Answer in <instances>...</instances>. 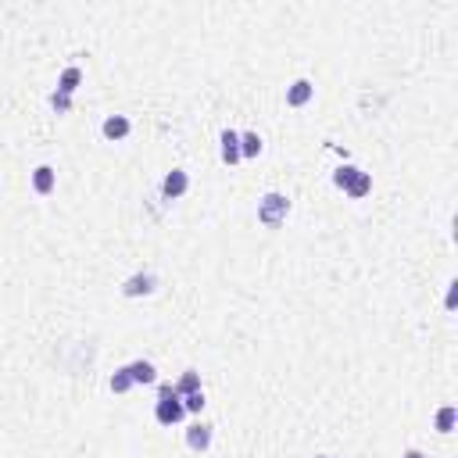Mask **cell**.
I'll list each match as a JSON object with an SVG mask.
<instances>
[{
    "instance_id": "cell-1",
    "label": "cell",
    "mask_w": 458,
    "mask_h": 458,
    "mask_svg": "<svg viewBox=\"0 0 458 458\" xmlns=\"http://www.w3.org/2000/svg\"><path fill=\"white\" fill-rule=\"evenodd\" d=\"M154 419L161 426H175L186 419V408H183V397L175 394L172 383H158V401H154Z\"/></svg>"
},
{
    "instance_id": "cell-2",
    "label": "cell",
    "mask_w": 458,
    "mask_h": 458,
    "mask_svg": "<svg viewBox=\"0 0 458 458\" xmlns=\"http://www.w3.org/2000/svg\"><path fill=\"white\" fill-rule=\"evenodd\" d=\"M287 215H290V197H287V193L269 190V193L258 200V222H262L265 229H280V225L287 222Z\"/></svg>"
},
{
    "instance_id": "cell-3",
    "label": "cell",
    "mask_w": 458,
    "mask_h": 458,
    "mask_svg": "<svg viewBox=\"0 0 458 458\" xmlns=\"http://www.w3.org/2000/svg\"><path fill=\"white\" fill-rule=\"evenodd\" d=\"M158 290V276L154 273H133L129 280H122V297H147Z\"/></svg>"
},
{
    "instance_id": "cell-4",
    "label": "cell",
    "mask_w": 458,
    "mask_h": 458,
    "mask_svg": "<svg viewBox=\"0 0 458 458\" xmlns=\"http://www.w3.org/2000/svg\"><path fill=\"white\" fill-rule=\"evenodd\" d=\"M186 190H190V172H186V168H172V172L161 179V197H165V200H179Z\"/></svg>"
},
{
    "instance_id": "cell-5",
    "label": "cell",
    "mask_w": 458,
    "mask_h": 458,
    "mask_svg": "<svg viewBox=\"0 0 458 458\" xmlns=\"http://www.w3.org/2000/svg\"><path fill=\"white\" fill-rule=\"evenodd\" d=\"M218 154H222V161L233 168L237 161H244L240 158V133L237 129H222V136H218Z\"/></svg>"
},
{
    "instance_id": "cell-6",
    "label": "cell",
    "mask_w": 458,
    "mask_h": 458,
    "mask_svg": "<svg viewBox=\"0 0 458 458\" xmlns=\"http://www.w3.org/2000/svg\"><path fill=\"white\" fill-rule=\"evenodd\" d=\"M101 133H104V140L118 143V140H126V136L133 133V122H129L126 115H108V118L101 122Z\"/></svg>"
},
{
    "instance_id": "cell-7",
    "label": "cell",
    "mask_w": 458,
    "mask_h": 458,
    "mask_svg": "<svg viewBox=\"0 0 458 458\" xmlns=\"http://www.w3.org/2000/svg\"><path fill=\"white\" fill-rule=\"evenodd\" d=\"M186 447L204 454V451L211 447V426H208V422H200V419H197V422H190V426H186Z\"/></svg>"
},
{
    "instance_id": "cell-8",
    "label": "cell",
    "mask_w": 458,
    "mask_h": 458,
    "mask_svg": "<svg viewBox=\"0 0 458 458\" xmlns=\"http://www.w3.org/2000/svg\"><path fill=\"white\" fill-rule=\"evenodd\" d=\"M312 97H315V83H312V79H294V83L287 86V104H290V108H305Z\"/></svg>"
},
{
    "instance_id": "cell-9",
    "label": "cell",
    "mask_w": 458,
    "mask_h": 458,
    "mask_svg": "<svg viewBox=\"0 0 458 458\" xmlns=\"http://www.w3.org/2000/svg\"><path fill=\"white\" fill-rule=\"evenodd\" d=\"M54 186H58V172H54V165H36V168H33V190H36L40 197H51V193H54Z\"/></svg>"
},
{
    "instance_id": "cell-10",
    "label": "cell",
    "mask_w": 458,
    "mask_h": 458,
    "mask_svg": "<svg viewBox=\"0 0 458 458\" xmlns=\"http://www.w3.org/2000/svg\"><path fill=\"white\" fill-rule=\"evenodd\" d=\"M126 372L133 376V387H136V383H158V369H154V362H147V358L129 362V365H126Z\"/></svg>"
},
{
    "instance_id": "cell-11",
    "label": "cell",
    "mask_w": 458,
    "mask_h": 458,
    "mask_svg": "<svg viewBox=\"0 0 458 458\" xmlns=\"http://www.w3.org/2000/svg\"><path fill=\"white\" fill-rule=\"evenodd\" d=\"M83 86V68L79 65H68V68H61V76H58V93H76Z\"/></svg>"
},
{
    "instance_id": "cell-12",
    "label": "cell",
    "mask_w": 458,
    "mask_h": 458,
    "mask_svg": "<svg viewBox=\"0 0 458 458\" xmlns=\"http://www.w3.org/2000/svg\"><path fill=\"white\" fill-rule=\"evenodd\" d=\"M454 422H458V408H454V404H444V408H437V415H433V426H437V433H454Z\"/></svg>"
},
{
    "instance_id": "cell-13",
    "label": "cell",
    "mask_w": 458,
    "mask_h": 458,
    "mask_svg": "<svg viewBox=\"0 0 458 458\" xmlns=\"http://www.w3.org/2000/svg\"><path fill=\"white\" fill-rule=\"evenodd\" d=\"M265 151V143H262V136L258 133H240V158H258Z\"/></svg>"
},
{
    "instance_id": "cell-14",
    "label": "cell",
    "mask_w": 458,
    "mask_h": 458,
    "mask_svg": "<svg viewBox=\"0 0 458 458\" xmlns=\"http://www.w3.org/2000/svg\"><path fill=\"white\" fill-rule=\"evenodd\" d=\"M344 193H347L351 200H362V197H369V193H372V175H369V172H358V175H355V183H351Z\"/></svg>"
},
{
    "instance_id": "cell-15",
    "label": "cell",
    "mask_w": 458,
    "mask_h": 458,
    "mask_svg": "<svg viewBox=\"0 0 458 458\" xmlns=\"http://www.w3.org/2000/svg\"><path fill=\"white\" fill-rule=\"evenodd\" d=\"M172 387H175V394H179V397H183V394H193V390H204V387H200V372H197V369H186V372L179 376V383H172Z\"/></svg>"
},
{
    "instance_id": "cell-16",
    "label": "cell",
    "mask_w": 458,
    "mask_h": 458,
    "mask_svg": "<svg viewBox=\"0 0 458 458\" xmlns=\"http://www.w3.org/2000/svg\"><path fill=\"white\" fill-rule=\"evenodd\" d=\"M108 387H111V394H129V390H133V376L126 372V365L111 372V380H108Z\"/></svg>"
},
{
    "instance_id": "cell-17",
    "label": "cell",
    "mask_w": 458,
    "mask_h": 458,
    "mask_svg": "<svg viewBox=\"0 0 458 458\" xmlns=\"http://www.w3.org/2000/svg\"><path fill=\"white\" fill-rule=\"evenodd\" d=\"M358 172H362L358 165H340V168L333 172V186H337V190H347V186L355 183V175H358Z\"/></svg>"
},
{
    "instance_id": "cell-18",
    "label": "cell",
    "mask_w": 458,
    "mask_h": 458,
    "mask_svg": "<svg viewBox=\"0 0 458 458\" xmlns=\"http://www.w3.org/2000/svg\"><path fill=\"white\" fill-rule=\"evenodd\" d=\"M204 404H208V397H204V390H193V394H183V408H186V415H200V412H204Z\"/></svg>"
},
{
    "instance_id": "cell-19",
    "label": "cell",
    "mask_w": 458,
    "mask_h": 458,
    "mask_svg": "<svg viewBox=\"0 0 458 458\" xmlns=\"http://www.w3.org/2000/svg\"><path fill=\"white\" fill-rule=\"evenodd\" d=\"M51 108H54V115H68V111H72V97L54 90V93H51Z\"/></svg>"
},
{
    "instance_id": "cell-20",
    "label": "cell",
    "mask_w": 458,
    "mask_h": 458,
    "mask_svg": "<svg viewBox=\"0 0 458 458\" xmlns=\"http://www.w3.org/2000/svg\"><path fill=\"white\" fill-rule=\"evenodd\" d=\"M454 305H458V280L447 283V297H444V308H447V312H454Z\"/></svg>"
},
{
    "instance_id": "cell-21",
    "label": "cell",
    "mask_w": 458,
    "mask_h": 458,
    "mask_svg": "<svg viewBox=\"0 0 458 458\" xmlns=\"http://www.w3.org/2000/svg\"><path fill=\"white\" fill-rule=\"evenodd\" d=\"M401 458H426V454H422V451H419V447H408V451H404V454H401Z\"/></svg>"
},
{
    "instance_id": "cell-22",
    "label": "cell",
    "mask_w": 458,
    "mask_h": 458,
    "mask_svg": "<svg viewBox=\"0 0 458 458\" xmlns=\"http://www.w3.org/2000/svg\"><path fill=\"white\" fill-rule=\"evenodd\" d=\"M315 458H326V454H315Z\"/></svg>"
}]
</instances>
